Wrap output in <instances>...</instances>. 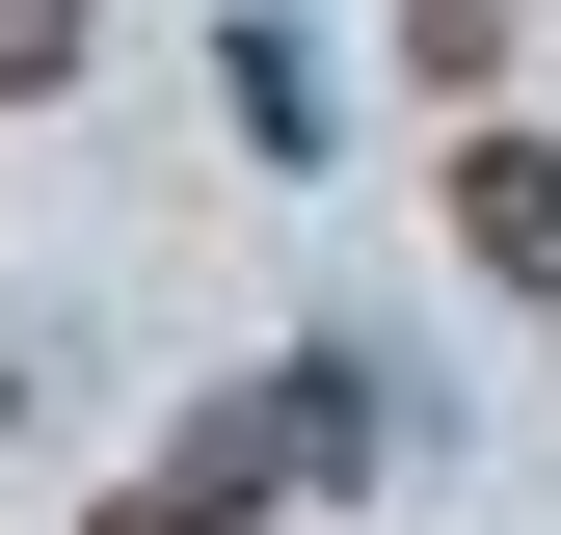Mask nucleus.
Instances as JSON below:
<instances>
[{"mask_svg": "<svg viewBox=\"0 0 561 535\" xmlns=\"http://www.w3.org/2000/svg\"><path fill=\"white\" fill-rule=\"evenodd\" d=\"M81 27H107V0H0V107H54V81H81Z\"/></svg>", "mask_w": 561, "mask_h": 535, "instance_id": "7ed1b4c3", "label": "nucleus"}, {"mask_svg": "<svg viewBox=\"0 0 561 535\" xmlns=\"http://www.w3.org/2000/svg\"><path fill=\"white\" fill-rule=\"evenodd\" d=\"M455 241L508 295H561V134H455Z\"/></svg>", "mask_w": 561, "mask_h": 535, "instance_id": "f257e3e1", "label": "nucleus"}, {"mask_svg": "<svg viewBox=\"0 0 561 535\" xmlns=\"http://www.w3.org/2000/svg\"><path fill=\"white\" fill-rule=\"evenodd\" d=\"M267 482H295V429H267V401H241V429H187V455H161V482H134V509H107V535H241Z\"/></svg>", "mask_w": 561, "mask_h": 535, "instance_id": "f03ea898", "label": "nucleus"}]
</instances>
